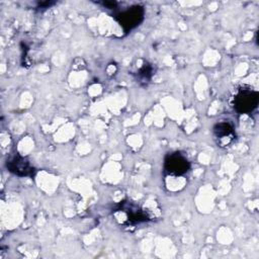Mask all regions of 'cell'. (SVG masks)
<instances>
[{
    "mask_svg": "<svg viewBox=\"0 0 259 259\" xmlns=\"http://www.w3.org/2000/svg\"><path fill=\"white\" fill-rule=\"evenodd\" d=\"M143 8L140 6H135L125 10L124 12H121V14L118 16V21L125 30H131L139 25L143 19Z\"/></svg>",
    "mask_w": 259,
    "mask_h": 259,
    "instance_id": "cell-3",
    "label": "cell"
},
{
    "mask_svg": "<svg viewBox=\"0 0 259 259\" xmlns=\"http://www.w3.org/2000/svg\"><path fill=\"white\" fill-rule=\"evenodd\" d=\"M213 134L218 140V145L221 147L229 146L235 139V132L229 122L217 123L213 127Z\"/></svg>",
    "mask_w": 259,
    "mask_h": 259,
    "instance_id": "cell-4",
    "label": "cell"
},
{
    "mask_svg": "<svg viewBox=\"0 0 259 259\" xmlns=\"http://www.w3.org/2000/svg\"><path fill=\"white\" fill-rule=\"evenodd\" d=\"M259 95L250 89H240L234 97V107L240 113H250L258 105Z\"/></svg>",
    "mask_w": 259,
    "mask_h": 259,
    "instance_id": "cell-1",
    "label": "cell"
},
{
    "mask_svg": "<svg viewBox=\"0 0 259 259\" xmlns=\"http://www.w3.org/2000/svg\"><path fill=\"white\" fill-rule=\"evenodd\" d=\"M152 72H153L152 67H150L149 65L144 66V67L140 70L139 77H140V79H142V80H149V79L151 78V76H152Z\"/></svg>",
    "mask_w": 259,
    "mask_h": 259,
    "instance_id": "cell-6",
    "label": "cell"
},
{
    "mask_svg": "<svg viewBox=\"0 0 259 259\" xmlns=\"http://www.w3.org/2000/svg\"><path fill=\"white\" fill-rule=\"evenodd\" d=\"M164 168L165 171L170 175H183L189 169V162L183 155L179 153H174L166 157Z\"/></svg>",
    "mask_w": 259,
    "mask_h": 259,
    "instance_id": "cell-2",
    "label": "cell"
},
{
    "mask_svg": "<svg viewBox=\"0 0 259 259\" xmlns=\"http://www.w3.org/2000/svg\"><path fill=\"white\" fill-rule=\"evenodd\" d=\"M7 168L9 171L19 176H29L33 173V168L29 165V163L19 156L13 157L7 161Z\"/></svg>",
    "mask_w": 259,
    "mask_h": 259,
    "instance_id": "cell-5",
    "label": "cell"
}]
</instances>
